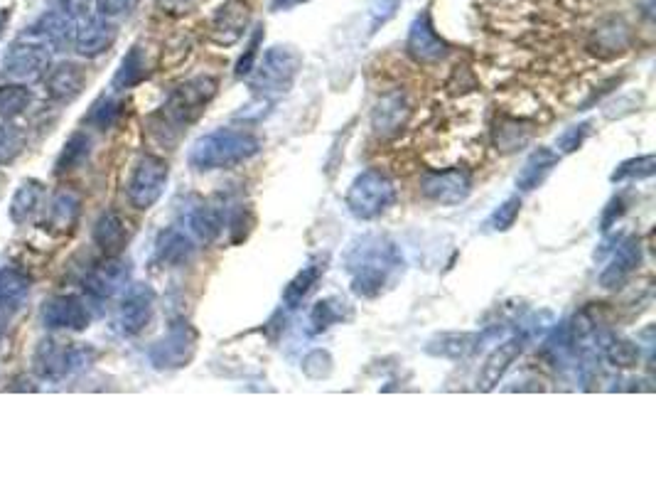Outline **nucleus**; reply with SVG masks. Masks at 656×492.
<instances>
[{
    "mask_svg": "<svg viewBox=\"0 0 656 492\" xmlns=\"http://www.w3.org/2000/svg\"><path fill=\"white\" fill-rule=\"evenodd\" d=\"M32 94L23 84H5L0 87V119H15L30 106Z\"/></svg>",
    "mask_w": 656,
    "mask_h": 492,
    "instance_id": "c9c22d12",
    "label": "nucleus"
},
{
    "mask_svg": "<svg viewBox=\"0 0 656 492\" xmlns=\"http://www.w3.org/2000/svg\"><path fill=\"white\" fill-rule=\"evenodd\" d=\"M300 3H308V0H276V8H293Z\"/></svg>",
    "mask_w": 656,
    "mask_h": 492,
    "instance_id": "49530a36",
    "label": "nucleus"
},
{
    "mask_svg": "<svg viewBox=\"0 0 656 492\" xmlns=\"http://www.w3.org/2000/svg\"><path fill=\"white\" fill-rule=\"evenodd\" d=\"M261 153V138L244 128H217L192 143L187 153L190 168L209 173V170H231L249 163Z\"/></svg>",
    "mask_w": 656,
    "mask_h": 492,
    "instance_id": "7ed1b4c3",
    "label": "nucleus"
},
{
    "mask_svg": "<svg viewBox=\"0 0 656 492\" xmlns=\"http://www.w3.org/2000/svg\"><path fill=\"white\" fill-rule=\"evenodd\" d=\"M303 69V57L295 47L276 45L263 52L249 74V87L261 96H281L293 89Z\"/></svg>",
    "mask_w": 656,
    "mask_h": 492,
    "instance_id": "20e7f679",
    "label": "nucleus"
},
{
    "mask_svg": "<svg viewBox=\"0 0 656 492\" xmlns=\"http://www.w3.org/2000/svg\"><path fill=\"white\" fill-rule=\"evenodd\" d=\"M200 335L187 320H175L168 333L153 342L148 350V360L155 369H182L192 362L197 352Z\"/></svg>",
    "mask_w": 656,
    "mask_h": 492,
    "instance_id": "6e6552de",
    "label": "nucleus"
},
{
    "mask_svg": "<svg viewBox=\"0 0 656 492\" xmlns=\"http://www.w3.org/2000/svg\"><path fill=\"white\" fill-rule=\"evenodd\" d=\"M222 207L224 205H217V202H202V205L192 207L190 215L185 219V232L197 244L217 242L219 234L227 227V212Z\"/></svg>",
    "mask_w": 656,
    "mask_h": 492,
    "instance_id": "412c9836",
    "label": "nucleus"
},
{
    "mask_svg": "<svg viewBox=\"0 0 656 492\" xmlns=\"http://www.w3.org/2000/svg\"><path fill=\"white\" fill-rule=\"evenodd\" d=\"M249 25V5L244 0H227L212 20V37L219 45H234Z\"/></svg>",
    "mask_w": 656,
    "mask_h": 492,
    "instance_id": "b1692460",
    "label": "nucleus"
},
{
    "mask_svg": "<svg viewBox=\"0 0 656 492\" xmlns=\"http://www.w3.org/2000/svg\"><path fill=\"white\" fill-rule=\"evenodd\" d=\"M519 212H521V197L519 195L507 197V200L489 215L487 227L492 229V232H509V229L514 227L516 219H519Z\"/></svg>",
    "mask_w": 656,
    "mask_h": 492,
    "instance_id": "4c0bfd02",
    "label": "nucleus"
},
{
    "mask_svg": "<svg viewBox=\"0 0 656 492\" xmlns=\"http://www.w3.org/2000/svg\"><path fill=\"white\" fill-rule=\"evenodd\" d=\"M197 242L185 232V229H163L155 239V264H160L163 269H180L187 266L195 256Z\"/></svg>",
    "mask_w": 656,
    "mask_h": 492,
    "instance_id": "6ab92c4d",
    "label": "nucleus"
},
{
    "mask_svg": "<svg viewBox=\"0 0 656 492\" xmlns=\"http://www.w3.org/2000/svg\"><path fill=\"white\" fill-rule=\"evenodd\" d=\"M121 111V99H116L114 94H104L101 99H96L94 104H91L89 114H86V123L99 128V131H109V128H114L118 119H121Z\"/></svg>",
    "mask_w": 656,
    "mask_h": 492,
    "instance_id": "473e14b6",
    "label": "nucleus"
},
{
    "mask_svg": "<svg viewBox=\"0 0 656 492\" xmlns=\"http://www.w3.org/2000/svg\"><path fill=\"white\" fill-rule=\"evenodd\" d=\"M605 360L617 369H634L639 365V347L632 340L610 338L602 345Z\"/></svg>",
    "mask_w": 656,
    "mask_h": 492,
    "instance_id": "f704fd0d",
    "label": "nucleus"
},
{
    "mask_svg": "<svg viewBox=\"0 0 656 492\" xmlns=\"http://www.w3.org/2000/svg\"><path fill=\"white\" fill-rule=\"evenodd\" d=\"M421 192L435 205L453 207L465 202L472 192V175L465 168H448L433 170L423 175Z\"/></svg>",
    "mask_w": 656,
    "mask_h": 492,
    "instance_id": "ddd939ff",
    "label": "nucleus"
},
{
    "mask_svg": "<svg viewBox=\"0 0 656 492\" xmlns=\"http://www.w3.org/2000/svg\"><path fill=\"white\" fill-rule=\"evenodd\" d=\"M558 160H561L558 151H551V148H536V151L524 160V165H521L519 175H516V187H519L521 192H534L536 187L546 183V178L553 173Z\"/></svg>",
    "mask_w": 656,
    "mask_h": 492,
    "instance_id": "a878e982",
    "label": "nucleus"
},
{
    "mask_svg": "<svg viewBox=\"0 0 656 492\" xmlns=\"http://www.w3.org/2000/svg\"><path fill=\"white\" fill-rule=\"evenodd\" d=\"M82 215V197L69 187H62L52 195L45 207V227L55 234H69L77 227V219Z\"/></svg>",
    "mask_w": 656,
    "mask_h": 492,
    "instance_id": "4be33fe9",
    "label": "nucleus"
},
{
    "mask_svg": "<svg viewBox=\"0 0 656 492\" xmlns=\"http://www.w3.org/2000/svg\"><path fill=\"white\" fill-rule=\"evenodd\" d=\"M155 315V291L148 283H128L118 303L116 325L121 335L136 338L150 325Z\"/></svg>",
    "mask_w": 656,
    "mask_h": 492,
    "instance_id": "9d476101",
    "label": "nucleus"
},
{
    "mask_svg": "<svg viewBox=\"0 0 656 492\" xmlns=\"http://www.w3.org/2000/svg\"><path fill=\"white\" fill-rule=\"evenodd\" d=\"M40 325L45 330H69V333H82L91 325V308L86 306L82 296L74 293H62L52 296L42 303L40 308Z\"/></svg>",
    "mask_w": 656,
    "mask_h": 492,
    "instance_id": "9b49d317",
    "label": "nucleus"
},
{
    "mask_svg": "<svg viewBox=\"0 0 656 492\" xmlns=\"http://www.w3.org/2000/svg\"><path fill=\"white\" fill-rule=\"evenodd\" d=\"M217 89L219 82L209 74L187 79L180 87L172 89L158 114L153 116V131L158 133L160 141H177L207 111V106L217 96Z\"/></svg>",
    "mask_w": 656,
    "mask_h": 492,
    "instance_id": "f03ea898",
    "label": "nucleus"
},
{
    "mask_svg": "<svg viewBox=\"0 0 656 492\" xmlns=\"http://www.w3.org/2000/svg\"><path fill=\"white\" fill-rule=\"evenodd\" d=\"M148 57H145V50L141 45H133L131 50L123 55L121 64H118L116 74H114V89L116 92H126V89L138 87V84L145 82L148 77Z\"/></svg>",
    "mask_w": 656,
    "mask_h": 492,
    "instance_id": "7c9ffc66",
    "label": "nucleus"
},
{
    "mask_svg": "<svg viewBox=\"0 0 656 492\" xmlns=\"http://www.w3.org/2000/svg\"><path fill=\"white\" fill-rule=\"evenodd\" d=\"M344 320V303L337 298H325V301H317L313 310H310V333H325L332 325L342 323Z\"/></svg>",
    "mask_w": 656,
    "mask_h": 492,
    "instance_id": "72a5a7b5",
    "label": "nucleus"
},
{
    "mask_svg": "<svg viewBox=\"0 0 656 492\" xmlns=\"http://www.w3.org/2000/svg\"><path fill=\"white\" fill-rule=\"evenodd\" d=\"M91 237L104 256H121L131 242V224L118 210H106L94 222Z\"/></svg>",
    "mask_w": 656,
    "mask_h": 492,
    "instance_id": "a211bd4d",
    "label": "nucleus"
},
{
    "mask_svg": "<svg viewBox=\"0 0 656 492\" xmlns=\"http://www.w3.org/2000/svg\"><path fill=\"white\" fill-rule=\"evenodd\" d=\"M349 286L357 298H379L401 276L403 256L399 244L389 237L367 234L347 251Z\"/></svg>",
    "mask_w": 656,
    "mask_h": 492,
    "instance_id": "f257e3e1",
    "label": "nucleus"
},
{
    "mask_svg": "<svg viewBox=\"0 0 656 492\" xmlns=\"http://www.w3.org/2000/svg\"><path fill=\"white\" fill-rule=\"evenodd\" d=\"M52 64V47L35 32L25 30L18 40L10 45L8 55L3 60V69L13 79H35L45 74Z\"/></svg>",
    "mask_w": 656,
    "mask_h": 492,
    "instance_id": "1a4fd4ad",
    "label": "nucleus"
},
{
    "mask_svg": "<svg viewBox=\"0 0 656 492\" xmlns=\"http://www.w3.org/2000/svg\"><path fill=\"white\" fill-rule=\"evenodd\" d=\"M656 170V158L652 153L639 155V158H629L625 163L617 165L615 173L610 175L612 183H622V180H642L652 178Z\"/></svg>",
    "mask_w": 656,
    "mask_h": 492,
    "instance_id": "e433bc0d",
    "label": "nucleus"
},
{
    "mask_svg": "<svg viewBox=\"0 0 656 492\" xmlns=\"http://www.w3.org/2000/svg\"><path fill=\"white\" fill-rule=\"evenodd\" d=\"M32 291V278L18 266L0 269V313H18L28 303Z\"/></svg>",
    "mask_w": 656,
    "mask_h": 492,
    "instance_id": "393cba45",
    "label": "nucleus"
},
{
    "mask_svg": "<svg viewBox=\"0 0 656 492\" xmlns=\"http://www.w3.org/2000/svg\"><path fill=\"white\" fill-rule=\"evenodd\" d=\"M590 131H593V123H590V121L566 128V131H563L561 136L556 138L558 153H575V151H578V148L585 143V138L590 136Z\"/></svg>",
    "mask_w": 656,
    "mask_h": 492,
    "instance_id": "ea45409f",
    "label": "nucleus"
},
{
    "mask_svg": "<svg viewBox=\"0 0 656 492\" xmlns=\"http://www.w3.org/2000/svg\"><path fill=\"white\" fill-rule=\"evenodd\" d=\"M639 266H642V242L637 237L622 239L607 269L600 274V283L605 288H620Z\"/></svg>",
    "mask_w": 656,
    "mask_h": 492,
    "instance_id": "5701e85b",
    "label": "nucleus"
},
{
    "mask_svg": "<svg viewBox=\"0 0 656 492\" xmlns=\"http://www.w3.org/2000/svg\"><path fill=\"white\" fill-rule=\"evenodd\" d=\"M406 50L418 64L440 62L450 52V45L438 35L428 10H423L421 15L413 18L411 28H408Z\"/></svg>",
    "mask_w": 656,
    "mask_h": 492,
    "instance_id": "4468645a",
    "label": "nucleus"
},
{
    "mask_svg": "<svg viewBox=\"0 0 656 492\" xmlns=\"http://www.w3.org/2000/svg\"><path fill=\"white\" fill-rule=\"evenodd\" d=\"M168 180L170 165L165 163L160 155H141V158L136 160V165H133L131 178H128L126 185V195L131 207H136V210H150V207L163 197Z\"/></svg>",
    "mask_w": 656,
    "mask_h": 492,
    "instance_id": "0eeeda50",
    "label": "nucleus"
},
{
    "mask_svg": "<svg viewBox=\"0 0 656 492\" xmlns=\"http://www.w3.org/2000/svg\"><path fill=\"white\" fill-rule=\"evenodd\" d=\"M138 5V0H96V13L101 18H123V15L133 13V8Z\"/></svg>",
    "mask_w": 656,
    "mask_h": 492,
    "instance_id": "37998d69",
    "label": "nucleus"
},
{
    "mask_svg": "<svg viewBox=\"0 0 656 492\" xmlns=\"http://www.w3.org/2000/svg\"><path fill=\"white\" fill-rule=\"evenodd\" d=\"M325 269H327V259H313L308 266H303L298 274L290 278L286 291H283V301H286V306L290 310L298 308L300 303L308 298V293L313 291L315 283L320 281L322 274H325Z\"/></svg>",
    "mask_w": 656,
    "mask_h": 492,
    "instance_id": "c756f323",
    "label": "nucleus"
},
{
    "mask_svg": "<svg viewBox=\"0 0 656 492\" xmlns=\"http://www.w3.org/2000/svg\"><path fill=\"white\" fill-rule=\"evenodd\" d=\"M86 87V72L77 62H59L45 72V92L57 104H69Z\"/></svg>",
    "mask_w": 656,
    "mask_h": 492,
    "instance_id": "f3484780",
    "label": "nucleus"
},
{
    "mask_svg": "<svg viewBox=\"0 0 656 492\" xmlns=\"http://www.w3.org/2000/svg\"><path fill=\"white\" fill-rule=\"evenodd\" d=\"M477 335L475 333H445L438 335L435 340L428 342L426 350L433 357H445V360H460L467 357L477 347Z\"/></svg>",
    "mask_w": 656,
    "mask_h": 492,
    "instance_id": "2f4dec72",
    "label": "nucleus"
},
{
    "mask_svg": "<svg viewBox=\"0 0 656 492\" xmlns=\"http://www.w3.org/2000/svg\"><path fill=\"white\" fill-rule=\"evenodd\" d=\"M45 207V185L40 180H25L10 200V219L15 224L30 222Z\"/></svg>",
    "mask_w": 656,
    "mask_h": 492,
    "instance_id": "cd10ccee",
    "label": "nucleus"
},
{
    "mask_svg": "<svg viewBox=\"0 0 656 492\" xmlns=\"http://www.w3.org/2000/svg\"><path fill=\"white\" fill-rule=\"evenodd\" d=\"M116 35V25L109 18H101V15L84 18V23L74 32V47L82 57H99L114 47Z\"/></svg>",
    "mask_w": 656,
    "mask_h": 492,
    "instance_id": "aec40b11",
    "label": "nucleus"
},
{
    "mask_svg": "<svg viewBox=\"0 0 656 492\" xmlns=\"http://www.w3.org/2000/svg\"><path fill=\"white\" fill-rule=\"evenodd\" d=\"M401 8V0H367V18H369V32H376L384 28L389 20L396 18Z\"/></svg>",
    "mask_w": 656,
    "mask_h": 492,
    "instance_id": "58836bf2",
    "label": "nucleus"
},
{
    "mask_svg": "<svg viewBox=\"0 0 656 492\" xmlns=\"http://www.w3.org/2000/svg\"><path fill=\"white\" fill-rule=\"evenodd\" d=\"M396 202V185L384 170L367 168L352 180L349 185L344 205H347L349 215L359 222H371V219L381 217L391 205Z\"/></svg>",
    "mask_w": 656,
    "mask_h": 492,
    "instance_id": "39448f33",
    "label": "nucleus"
},
{
    "mask_svg": "<svg viewBox=\"0 0 656 492\" xmlns=\"http://www.w3.org/2000/svg\"><path fill=\"white\" fill-rule=\"evenodd\" d=\"M158 8L163 10L165 15H172V18H180V15H187L192 8H195L197 0H155Z\"/></svg>",
    "mask_w": 656,
    "mask_h": 492,
    "instance_id": "c03bdc74",
    "label": "nucleus"
},
{
    "mask_svg": "<svg viewBox=\"0 0 656 492\" xmlns=\"http://www.w3.org/2000/svg\"><path fill=\"white\" fill-rule=\"evenodd\" d=\"M413 114L411 99L406 92L396 89L389 92L376 101L374 111H371V128L379 138H394L406 128L408 119Z\"/></svg>",
    "mask_w": 656,
    "mask_h": 492,
    "instance_id": "2eb2a0df",
    "label": "nucleus"
},
{
    "mask_svg": "<svg viewBox=\"0 0 656 492\" xmlns=\"http://www.w3.org/2000/svg\"><path fill=\"white\" fill-rule=\"evenodd\" d=\"M8 20H10V10L3 8V10H0V37H3L5 28H8Z\"/></svg>",
    "mask_w": 656,
    "mask_h": 492,
    "instance_id": "a18cd8bd",
    "label": "nucleus"
},
{
    "mask_svg": "<svg viewBox=\"0 0 656 492\" xmlns=\"http://www.w3.org/2000/svg\"><path fill=\"white\" fill-rule=\"evenodd\" d=\"M91 360H94V350H89V347L45 338L37 342L35 352H32V369H35L37 379L59 382V379L82 372L84 367L91 365Z\"/></svg>",
    "mask_w": 656,
    "mask_h": 492,
    "instance_id": "423d86ee",
    "label": "nucleus"
},
{
    "mask_svg": "<svg viewBox=\"0 0 656 492\" xmlns=\"http://www.w3.org/2000/svg\"><path fill=\"white\" fill-rule=\"evenodd\" d=\"M521 352H524V338H521V335H512V338L504 340L502 345L494 347V350L489 352L485 365H482L480 374H477V389L492 392V389L502 382L504 374L512 369L514 362L519 360Z\"/></svg>",
    "mask_w": 656,
    "mask_h": 492,
    "instance_id": "dca6fc26",
    "label": "nucleus"
},
{
    "mask_svg": "<svg viewBox=\"0 0 656 492\" xmlns=\"http://www.w3.org/2000/svg\"><path fill=\"white\" fill-rule=\"evenodd\" d=\"M261 40H263V28H256L254 37H251V42H249V47H246V52H244V55H241V60L236 62V69H234L236 79L249 77L251 69L256 67V60H258V45H261Z\"/></svg>",
    "mask_w": 656,
    "mask_h": 492,
    "instance_id": "a19ab883",
    "label": "nucleus"
},
{
    "mask_svg": "<svg viewBox=\"0 0 656 492\" xmlns=\"http://www.w3.org/2000/svg\"><path fill=\"white\" fill-rule=\"evenodd\" d=\"M131 283V266L121 256H104V261L91 266L84 276L86 296L94 301H109V298L123 293V288Z\"/></svg>",
    "mask_w": 656,
    "mask_h": 492,
    "instance_id": "f8f14e48",
    "label": "nucleus"
},
{
    "mask_svg": "<svg viewBox=\"0 0 656 492\" xmlns=\"http://www.w3.org/2000/svg\"><path fill=\"white\" fill-rule=\"evenodd\" d=\"M91 151H94V138H91V133L74 131L57 155L55 175H67L84 168L86 160L91 158Z\"/></svg>",
    "mask_w": 656,
    "mask_h": 492,
    "instance_id": "c85d7f7f",
    "label": "nucleus"
},
{
    "mask_svg": "<svg viewBox=\"0 0 656 492\" xmlns=\"http://www.w3.org/2000/svg\"><path fill=\"white\" fill-rule=\"evenodd\" d=\"M303 372L310 379H322L332 372V357L325 350H313L303 360Z\"/></svg>",
    "mask_w": 656,
    "mask_h": 492,
    "instance_id": "79ce46f5",
    "label": "nucleus"
},
{
    "mask_svg": "<svg viewBox=\"0 0 656 492\" xmlns=\"http://www.w3.org/2000/svg\"><path fill=\"white\" fill-rule=\"evenodd\" d=\"M30 32H35L37 37L47 42V45L55 50V47H64L69 40H74V32H77V20L72 15H67L64 10H50V13L42 15Z\"/></svg>",
    "mask_w": 656,
    "mask_h": 492,
    "instance_id": "bb28decb",
    "label": "nucleus"
}]
</instances>
